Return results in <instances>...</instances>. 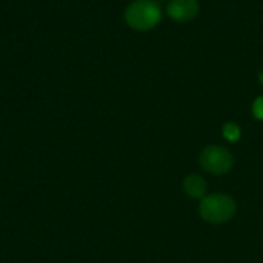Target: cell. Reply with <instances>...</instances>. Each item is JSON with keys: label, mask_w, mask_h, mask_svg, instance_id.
Masks as SVG:
<instances>
[{"label": "cell", "mask_w": 263, "mask_h": 263, "mask_svg": "<svg viewBox=\"0 0 263 263\" xmlns=\"http://www.w3.org/2000/svg\"><path fill=\"white\" fill-rule=\"evenodd\" d=\"M236 202L233 197L217 193L205 197L199 205V214L208 223H223L234 217Z\"/></svg>", "instance_id": "6da1fadb"}, {"label": "cell", "mask_w": 263, "mask_h": 263, "mask_svg": "<svg viewBox=\"0 0 263 263\" xmlns=\"http://www.w3.org/2000/svg\"><path fill=\"white\" fill-rule=\"evenodd\" d=\"M160 6L153 0H136L126 9V22L139 31L154 28L160 20Z\"/></svg>", "instance_id": "7a4b0ae2"}, {"label": "cell", "mask_w": 263, "mask_h": 263, "mask_svg": "<svg viewBox=\"0 0 263 263\" xmlns=\"http://www.w3.org/2000/svg\"><path fill=\"white\" fill-rule=\"evenodd\" d=\"M200 165L211 174H225L233 168L234 159L228 149L219 145H211L202 151Z\"/></svg>", "instance_id": "3957f363"}, {"label": "cell", "mask_w": 263, "mask_h": 263, "mask_svg": "<svg viewBox=\"0 0 263 263\" xmlns=\"http://www.w3.org/2000/svg\"><path fill=\"white\" fill-rule=\"evenodd\" d=\"M199 12L197 0H171L168 5V14L177 22L193 20Z\"/></svg>", "instance_id": "277c9868"}, {"label": "cell", "mask_w": 263, "mask_h": 263, "mask_svg": "<svg viewBox=\"0 0 263 263\" xmlns=\"http://www.w3.org/2000/svg\"><path fill=\"white\" fill-rule=\"evenodd\" d=\"M185 193L193 199H200L206 193V182L199 174H190L183 182Z\"/></svg>", "instance_id": "5b68a950"}, {"label": "cell", "mask_w": 263, "mask_h": 263, "mask_svg": "<svg viewBox=\"0 0 263 263\" xmlns=\"http://www.w3.org/2000/svg\"><path fill=\"white\" fill-rule=\"evenodd\" d=\"M240 134H242V131H240V128L236 125V123H225L223 125V137L227 139V140H230V142H237L239 139H240Z\"/></svg>", "instance_id": "8992f818"}, {"label": "cell", "mask_w": 263, "mask_h": 263, "mask_svg": "<svg viewBox=\"0 0 263 263\" xmlns=\"http://www.w3.org/2000/svg\"><path fill=\"white\" fill-rule=\"evenodd\" d=\"M253 114L257 120H263V97H257L253 103Z\"/></svg>", "instance_id": "52a82bcc"}, {"label": "cell", "mask_w": 263, "mask_h": 263, "mask_svg": "<svg viewBox=\"0 0 263 263\" xmlns=\"http://www.w3.org/2000/svg\"><path fill=\"white\" fill-rule=\"evenodd\" d=\"M259 79H260V83H263V72H260V77Z\"/></svg>", "instance_id": "ba28073f"}]
</instances>
